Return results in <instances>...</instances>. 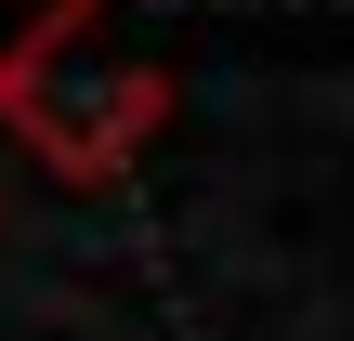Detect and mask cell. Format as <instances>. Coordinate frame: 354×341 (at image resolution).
Masks as SVG:
<instances>
[{
	"label": "cell",
	"instance_id": "1",
	"mask_svg": "<svg viewBox=\"0 0 354 341\" xmlns=\"http://www.w3.org/2000/svg\"><path fill=\"white\" fill-rule=\"evenodd\" d=\"M171 118V66L145 53V26L118 0H53L39 26H13L0 53V131L53 171V184H118Z\"/></svg>",
	"mask_w": 354,
	"mask_h": 341
}]
</instances>
